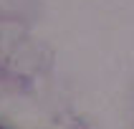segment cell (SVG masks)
I'll return each instance as SVG.
<instances>
[]
</instances>
